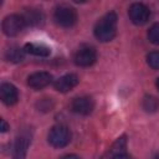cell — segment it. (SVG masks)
<instances>
[{"label":"cell","instance_id":"cell-1","mask_svg":"<svg viewBox=\"0 0 159 159\" xmlns=\"http://www.w3.org/2000/svg\"><path fill=\"white\" fill-rule=\"evenodd\" d=\"M94 36L101 42L112 41L117 34V15L116 12L111 11L106 14L94 26Z\"/></svg>","mask_w":159,"mask_h":159},{"label":"cell","instance_id":"cell-2","mask_svg":"<svg viewBox=\"0 0 159 159\" xmlns=\"http://www.w3.org/2000/svg\"><path fill=\"white\" fill-rule=\"evenodd\" d=\"M53 20L61 27H71L77 21V12L71 6L60 5L53 12Z\"/></svg>","mask_w":159,"mask_h":159},{"label":"cell","instance_id":"cell-3","mask_svg":"<svg viewBox=\"0 0 159 159\" xmlns=\"http://www.w3.org/2000/svg\"><path fill=\"white\" fill-rule=\"evenodd\" d=\"M47 139L53 148H63L71 140V132L65 125H55L50 129Z\"/></svg>","mask_w":159,"mask_h":159},{"label":"cell","instance_id":"cell-4","mask_svg":"<svg viewBox=\"0 0 159 159\" xmlns=\"http://www.w3.org/2000/svg\"><path fill=\"white\" fill-rule=\"evenodd\" d=\"M25 21L21 15L17 14H11L6 16L2 21V31L6 36H16L19 35L24 27H25Z\"/></svg>","mask_w":159,"mask_h":159},{"label":"cell","instance_id":"cell-5","mask_svg":"<svg viewBox=\"0 0 159 159\" xmlns=\"http://www.w3.org/2000/svg\"><path fill=\"white\" fill-rule=\"evenodd\" d=\"M128 15L133 24L144 25L148 22L149 17H150V10L147 5H144L142 2H134L129 6Z\"/></svg>","mask_w":159,"mask_h":159},{"label":"cell","instance_id":"cell-6","mask_svg":"<svg viewBox=\"0 0 159 159\" xmlns=\"http://www.w3.org/2000/svg\"><path fill=\"white\" fill-rule=\"evenodd\" d=\"M97 60V53L93 47L82 46L75 53V63L80 67H89Z\"/></svg>","mask_w":159,"mask_h":159},{"label":"cell","instance_id":"cell-7","mask_svg":"<svg viewBox=\"0 0 159 159\" xmlns=\"http://www.w3.org/2000/svg\"><path fill=\"white\" fill-rule=\"evenodd\" d=\"M94 108V102L91 97L83 96V97H77L72 101L71 103V109L81 116H87L89 114Z\"/></svg>","mask_w":159,"mask_h":159},{"label":"cell","instance_id":"cell-8","mask_svg":"<svg viewBox=\"0 0 159 159\" xmlns=\"http://www.w3.org/2000/svg\"><path fill=\"white\" fill-rule=\"evenodd\" d=\"M52 82V76L48 72L41 71V72H35L31 73L27 77V84L34 88V89H41L47 87L50 83Z\"/></svg>","mask_w":159,"mask_h":159},{"label":"cell","instance_id":"cell-9","mask_svg":"<svg viewBox=\"0 0 159 159\" xmlns=\"http://www.w3.org/2000/svg\"><path fill=\"white\" fill-rule=\"evenodd\" d=\"M78 82H80V80L75 73H67V75L60 77L58 80H56L53 83V87L56 91L66 93V92L71 91L72 88H75L78 84Z\"/></svg>","mask_w":159,"mask_h":159},{"label":"cell","instance_id":"cell-10","mask_svg":"<svg viewBox=\"0 0 159 159\" xmlns=\"http://www.w3.org/2000/svg\"><path fill=\"white\" fill-rule=\"evenodd\" d=\"M24 21H25V25L26 26H30V27H37V26H41L43 24V14L39 10V9H34V7H30V9H26L22 14H21Z\"/></svg>","mask_w":159,"mask_h":159},{"label":"cell","instance_id":"cell-11","mask_svg":"<svg viewBox=\"0 0 159 159\" xmlns=\"http://www.w3.org/2000/svg\"><path fill=\"white\" fill-rule=\"evenodd\" d=\"M0 98L6 106H12L19 99V92L11 83H2L0 86Z\"/></svg>","mask_w":159,"mask_h":159},{"label":"cell","instance_id":"cell-12","mask_svg":"<svg viewBox=\"0 0 159 159\" xmlns=\"http://www.w3.org/2000/svg\"><path fill=\"white\" fill-rule=\"evenodd\" d=\"M30 145V138L26 134H21L16 138L12 149V159H25Z\"/></svg>","mask_w":159,"mask_h":159},{"label":"cell","instance_id":"cell-13","mask_svg":"<svg viewBox=\"0 0 159 159\" xmlns=\"http://www.w3.org/2000/svg\"><path fill=\"white\" fill-rule=\"evenodd\" d=\"M24 50L26 53H30L34 56H40V57H47L51 53V48L47 45L39 43V42H27L24 46Z\"/></svg>","mask_w":159,"mask_h":159},{"label":"cell","instance_id":"cell-14","mask_svg":"<svg viewBox=\"0 0 159 159\" xmlns=\"http://www.w3.org/2000/svg\"><path fill=\"white\" fill-rule=\"evenodd\" d=\"M24 56H25V50L20 48L19 46H10L5 52V58L9 62H14V63L21 62L24 60Z\"/></svg>","mask_w":159,"mask_h":159},{"label":"cell","instance_id":"cell-15","mask_svg":"<svg viewBox=\"0 0 159 159\" xmlns=\"http://www.w3.org/2000/svg\"><path fill=\"white\" fill-rule=\"evenodd\" d=\"M142 106L144 108L145 112H149V113H154L159 109V99L154 96H145L143 98V102H142Z\"/></svg>","mask_w":159,"mask_h":159},{"label":"cell","instance_id":"cell-16","mask_svg":"<svg viewBox=\"0 0 159 159\" xmlns=\"http://www.w3.org/2000/svg\"><path fill=\"white\" fill-rule=\"evenodd\" d=\"M148 40L154 45H159V24H154L150 26V29L148 30Z\"/></svg>","mask_w":159,"mask_h":159},{"label":"cell","instance_id":"cell-17","mask_svg":"<svg viewBox=\"0 0 159 159\" xmlns=\"http://www.w3.org/2000/svg\"><path fill=\"white\" fill-rule=\"evenodd\" d=\"M147 63L154 68L159 70V51H152L147 55Z\"/></svg>","mask_w":159,"mask_h":159},{"label":"cell","instance_id":"cell-18","mask_svg":"<svg viewBox=\"0 0 159 159\" xmlns=\"http://www.w3.org/2000/svg\"><path fill=\"white\" fill-rule=\"evenodd\" d=\"M111 159H133V157H130L129 154H127L125 152H120V153H116L111 155Z\"/></svg>","mask_w":159,"mask_h":159},{"label":"cell","instance_id":"cell-19","mask_svg":"<svg viewBox=\"0 0 159 159\" xmlns=\"http://www.w3.org/2000/svg\"><path fill=\"white\" fill-rule=\"evenodd\" d=\"M0 123H1V128H0V129H1V132H2V133H5V132L9 129V125H7V123L5 122V119H1V120H0Z\"/></svg>","mask_w":159,"mask_h":159},{"label":"cell","instance_id":"cell-20","mask_svg":"<svg viewBox=\"0 0 159 159\" xmlns=\"http://www.w3.org/2000/svg\"><path fill=\"white\" fill-rule=\"evenodd\" d=\"M60 159H81L80 157H77L76 154H66L63 157H61Z\"/></svg>","mask_w":159,"mask_h":159},{"label":"cell","instance_id":"cell-21","mask_svg":"<svg viewBox=\"0 0 159 159\" xmlns=\"http://www.w3.org/2000/svg\"><path fill=\"white\" fill-rule=\"evenodd\" d=\"M155 86H157V88L159 89V78H157V82H155Z\"/></svg>","mask_w":159,"mask_h":159},{"label":"cell","instance_id":"cell-22","mask_svg":"<svg viewBox=\"0 0 159 159\" xmlns=\"http://www.w3.org/2000/svg\"><path fill=\"white\" fill-rule=\"evenodd\" d=\"M153 159H159V154H157V155H155V157H154Z\"/></svg>","mask_w":159,"mask_h":159}]
</instances>
